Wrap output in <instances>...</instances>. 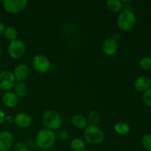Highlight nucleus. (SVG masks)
Wrapping results in <instances>:
<instances>
[{
	"mask_svg": "<svg viewBox=\"0 0 151 151\" xmlns=\"http://www.w3.org/2000/svg\"><path fill=\"white\" fill-rule=\"evenodd\" d=\"M87 151H96V150H87Z\"/></svg>",
	"mask_w": 151,
	"mask_h": 151,
	"instance_id": "32",
	"label": "nucleus"
},
{
	"mask_svg": "<svg viewBox=\"0 0 151 151\" xmlns=\"http://www.w3.org/2000/svg\"><path fill=\"white\" fill-rule=\"evenodd\" d=\"M14 137L8 131L0 132V151H8L13 146Z\"/></svg>",
	"mask_w": 151,
	"mask_h": 151,
	"instance_id": "9",
	"label": "nucleus"
},
{
	"mask_svg": "<svg viewBox=\"0 0 151 151\" xmlns=\"http://www.w3.org/2000/svg\"><path fill=\"white\" fill-rule=\"evenodd\" d=\"M58 136H59V137H60V138L63 139H65L67 137V133H66V131L63 130V131H59Z\"/></svg>",
	"mask_w": 151,
	"mask_h": 151,
	"instance_id": "27",
	"label": "nucleus"
},
{
	"mask_svg": "<svg viewBox=\"0 0 151 151\" xmlns=\"http://www.w3.org/2000/svg\"><path fill=\"white\" fill-rule=\"evenodd\" d=\"M114 131L118 134L120 135H125L128 134L130 131V126L125 122H116L114 126Z\"/></svg>",
	"mask_w": 151,
	"mask_h": 151,
	"instance_id": "18",
	"label": "nucleus"
},
{
	"mask_svg": "<svg viewBox=\"0 0 151 151\" xmlns=\"http://www.w3.org/2000/svg\"><path fill=\"white\" fill-rule=\"evenodd\" d=\"M113 38L115 40V41H119V40L121 38L120 33H118V32H116V33H114Z\"/></svg>",
	"mask_w": 151,
	"mask_h": 151,
	"instance_id": "30",
	"label": "nucleus"
},
{
	"mask_svg": "<svg viewBox=\"0 0 151 151\" xmlns=\"http://www.w3.org/2000/svg\"><path fill=\"white\" fill-rule=\"evenodd\" d=\"M13 151H29V148L25 143L19 142L16 145Z\"/></svg>",
	"mask_w": 151,
	"mask_h": 151,
	"instance_id": "25",
	"label": "nucleus"
},
{
	"mask_svg": "<svg viewBox=\"0 0 151 151\" xmlns=\"http://www.w3.org/2000/svg\"><path fill=\"white\" fill-rule=\"evenodd\" d=\"M18 101H19V97L13 91H6L3 94L2 103L7 108H13L16 106L17 105Z\"/></svg>",
	"mask_w": 151,
	"mask_h": 151,
	"instance_id": "14",
	"label": "nucleus"
},
{
	"mask_svg": "<svg viewBox=\"0 0 151 151\" xmlns=\"http://www.w3.org/2000/svg\"><path fill=\"white\" fill-rule=\"evenodd\" d=\"M5 114L3 112V111L1 109H0V124H1L2 122H4V119H5Z\"/></svg>",
	"mask_w": 151,
	"mask_h": 151,
	"instance_id": "28",
	"label": "nucleus"
},
{
	"mask_svg": "<svg viewBox=\"0 0 151 151\" xmlns=\"http://www.w3.org/2000/svg\"><path fill=\"white\" fill-rule=\"evenodd\" d=\"M27 0H5L3 2L4 8L7 13L16 14L23 11L27 7Z\"/></svg>",
	"mask_w": 151,
	"mask_h": 151,
	"instance_id": "6",
	"label": "nucleus"
},
{
	"mask_svg": "<svg viewBox=\"0 0 151 151\" xmlns=\"http://www.w3.org/2000/svg\"><path fill=\"white\" fill-rule=\"evenodd\" d=\"M140 66L144 70L151 69V58L149 56H145V57L142 58L140 60Z\"/></svg>",
	"mask_w": 151,
	"mask_h": 151,
	"instance_id": "22",
	"label": "nucleus"
},
{
	"mask_svg": "<svg viewBox=\"0 0 151 151\" xmlns=\"http://www.w3.org/2000/svg\"><path fill=\"white\" fill-rule=\"evenodd\" d=\"M32 66L37 72L44 73L50 69L51 66L48 58L44 55H36L32 58Z\"/></svg>",
	"mask_w": 151,
	"mask_h": 151,
	"instance_id": "8",
	"label": "nucleus"
},
{
	"mask_svg": "<svg viewBox=\"0 0 151 151\" xmlns=\"http://www.w3.org/2000/svg\"><path fill=\"white\" fill-rule=\"evenodd\" d=\"M100 116L97 111H91L88 114L87 121L91 125H97L100 122Z\"/></svg>",
	"mask_w": 151,
	"mask_h": 151,
	"instance_id": "20",
	"label": "nucleus"
},
{
	"mask_svg": "<svg viewBox=\"0 0 151 151\" xmlns=\"http://www.w3.org/2000/svg\"><path fill=\"white\" fill-rule=\"evenodd\" d=\"M142 143L147 150L151 151V134H147L143 137Z\"/></svg>",
	"mask_w": 151,
	"mask_h": 151,
	"instance_id": "23",
	"label": "nucleus"
},
{
	"mask_svg": "<svg viewBox=\"0 0 151 151\" xmlns=\"http://www.w3.org/2000/svg\"><path fill=\"white\" fill-rule=\"evenodd\" d=\"M137 22L135 13L128 9L122 10L117 19V25L122 31H128L132 29Z\"/></svg>",
	"mask_w": 151,
	"mask_h": 151,
	"instance_id": "3",
	"label": "nucleus"
},
{
	"mask_svg": "<svg viewBox=\"0 0 151 151\" xmlns=\"http://www.w3.org/2000/svg\"><path fill=\"white\" fill-rule=\"evenodd\" d=\"M150 58H151V50H150Z\"/></svg>",
	"mask_w": 151,
	"mask_h": 151,
	"instance_id": "33",
	"label": "nucleus"
},
{
	"mask_svg": "<svg viewBox=\"0 0 151 151\" xmlns=\"http://www.w3.org/2000/svg\"><path fill=\"white\" fill-rule=\"evenodd\" d=\"M42 122L47 129L57 130L61 126L62 118L58 111L55 110H47L42 116Z\"/></svg>",
	"mask_w": 151,
	"mask_h": 151,
	"instance_id": "4",
	"label": "nucleus"
},
{
	"mask_svg": "<svg viewBox=\"0 0 151 151\" xmlns=\"http://www.w3.org/2000/svg\"><path fill=\"white\" fill-rule=\"evenodd\" d=\"M6 122L7 124H12L13 122H14V117L13 116H10V115H8V116H5V119H4Z\"/></svg>",
	"mask_w": 151,
	"mask_h": 151,
	"instance_id": "26",
	"label": "nucleus"
},
{
	"mask_svg": "<svg viewBox=\"0 0 151 151\" xmlns=\"http://www.w3.org/2000/svg\"><path fill=\"white\" fill-rule=\"evenodd\" d=\"M70 147L72 151H85L86 143L82 139L75 138L71 142Z\"/></svg>",
	"mask_w": 151,
	"mask_h": 151,
	"instance_id": "17",
	"label": "nucleus"
},
{
	"mask_svg": "<svg viewBox=\"0 0 151 151\" xmlns=\"http://www.w3.org/2000/svg\"><path fill=\"white\" fill-rule=\"evenodd\" d=\"M106 7L112 13H119L122 10L123 4L119 0H109L106 2Z\"/></svg>",
	"mask_w": 151,
	"mask_h": 151,
	"instance_id": "16",
	"label": "nucleus"
},
{
	"mask_svg": "<svg viewBox=\"0 0 151 151\" xmlns=\"http://www.w3.org/2000/svg\"><path fill=\"white\" fill-rule=\"evenodd\" d=\"M1 49L0 47V57H1Z\"/></svg>",
	"mask_w": 151,
	"mask_h": 151,
	"instance_id": "31",
	"label": "nucleus"
},
{
	"mask_svg": "<svg viewBox=\"0 0 151 151\" xmlns=\"http://www.w3.org/2000/svg\"><path fill=\"white\" fill-rule=\"evenodd\" d=\"M26 50V47L23 41L16 39L10 41L8 46V54L12 58L18 59L24 55Z\"/></svg>",
	"mask_w": 151,
	"mask_h": 151,
	"instance_id": "5",
	"label": "nucleus"
},
{
	"mask_svg": "<svg viewBox=\"0 0 151 151\" xmlns=\"http://www.w3.org/2000/svg\"><path fill=\"white\" fill-rule=\"evenodd\" d=\"M102 49L105 54L112 55L116 52L118 50V43L113 38H108L103 41Z\"/></svg>",
	"mask_w": 151,
	"mask_h": 151,
	"instance_id": "12",
	"label": "nucleus"
},
{
	"mask_svg": "<svg viewBox=\"0 0 151 151\" xmlns=\"http://www.w3.org/2000/svg\"><path fill=\"white\" fill-rule=\"evenodd\" d=\"M40 151H47V150H40Z\"/></svg>",
	"mask_w": 151,
	"mask_h": 151,
	"instance_id": "34",
	"label": "nucleus"
},
{
	"mask_svg": "<svg viewBox=\"0 0 151 151\" xmlns=\"http://www.w3.org/2000/svg\"><path fill=\"white\" fill-rule=\"evenodd\" d=\"M4 29H5V27H4V24L2 23V22H0V35L2 33H4Z\"/></svg>",
	"mask_w": 151,
	"mask_h": 151,
	"instance_id": "29",
	"label": "nucleus"
},
{
	"mask_svg": "<svg viewBox=\"0 0 151 151\" xmlns=\"http://www.w3.org/2000/svg\"><path fill=\"white\" fill-rule=\"evenodd\" d=\"M15 77L13 72L10 71H4L0 73V89L9 91L15 86Z\"/></svg>",
	"mask_w": 151,
	"mask_h": 151,
	"instance_id": "7",
	"label": "nucleus"
},
{
	"mask_svg": "<svg viewBox=\"0 0 151 151\" xmlns=\"http://www.w3.org/2000/svg\"><path fill=\"white\" fill-rule=\"evenodd\" d=\"M27 92V88L26 85L22 82H19L15 86V94L18 96V97H24Z\"/></svg>",
	"mask_w": 151,
	"mask_h": 151,
	"instance_id": "21",
	"label": "nucleus"
},
{
	"mask_svg": "<svg viewBox=\"0 0 151 151\" xmlns=\"http://www.w3.org/2000/svg\"><path fill=\"white\" fill-rule=\"evenodd\" d=\"M32 119L31 117L24 112H19L14 116V122L21 128H26L30 125Z\"/></svg>",
	"mask_w": 151,
	"mask_h": 151,
	"instance_id": "13",
	"label": "nucleus"
},
{
	"mask_svg": "<svg viewBox=\"0 0 151 151\" xmlns=\"http://www.w3.org/2000/svg\"><path fill=\"white\" fill-rule=\"evenodd\" d=\"M142 100L145 104L147 105L149 107H151V88L144 92Z\"/></svg>",
	"mask_w": 151,
	"mask_h": 151,
	"instance_id": "24",
	"label": "nucleus"
},
{
	"mask_svg": "<svg viewBox=\"0 0 151 151\" xmlns=\"http://www.w3.org/2000/svg\"><path fill=\"white\" fill-rule=\"evenodd\" d=\"M13 74L15 77V79L19 81V82L24 81L27 78L29 74V66L26 63H19L15 67Z\"/></svg>",
	"mask_w": 151,
	"mask_h": 151,
	"instance_id": "10",
	"label": "nucleus"
},
{
	"mask_svg": "<svg viewBox=\"0 0 151 151\" xmlns=\"http://www.w3.org/2000/svg\"><path fill=\"white\" fill-rule=\"evenodd\" d=\"M55 141L56 136L55 133L47 128L40 130L35 138L37 146L41 149V150H47L52 147Z\"/></svg>",
	"mask_w": 151,
	"mask_h": 151,
	"instance_id": "1",
	"label": "nucleus"
},
{
	"mask_svg": "<svg viewBox=\"0 0 151 151\" xmlns=\"http://www.w3.org/2000/svg\"><path fill=\"white\" fill-rule=\"evenodd\" d=\"M72 122L74 126L79 129H84L86 128L88 124L87 118L82 114L74 115L72 119Z\"/></svg>",
	"mask_w": 151,
	"mask_h": 151,
	"instance_id": "15",
	"label": "nucleus"
},
{
	"mask_svg": "<svg viewBox=\"0 0 151 151\" xmlns=\"http://www.w3.org/2000/svg\"><path fill=\"white\" fill-rule=\"evenodd\" d=\"M134 88L139 92H145L146 91L150 88L151 81L147 76H139L134 81Z\"/></svg>",
	"mask_w": 151,
	"mask_h": 151,
	"instance_id": "11",
	"label": "nucleus"
},
{
	"mask_svg": "<svg viewBox=\"0 0 151 151\" xmlns=\"http://www.w3.org/2000/svg\"><path fill=\"white\" fill-rule=\"evenodd\" d=\"M84 138L87 143L96 145L103 142L105 139V134L97 125H89L85 128Z\"/></svg>",
	"mask_w": 151,
	"mask_h": 151,
	"instance_id": "2",
	"label": "nucleus"
},
{
	"mask_svg": "<svg viewBox=\"0 0 151 151\" xmlns=\"http://www.w3.org/2000/svg\"><path fill=\"white\" fill-rule=\"evenodd\" d=\"M18 32L17 30L13 27H7L5 28L4 32V35L7 40L10 41H13L14 40L17 39Z\"/></svg>",
	"mask_w": 151,
	"mask_h": 151,
	"instance_id": "19",
	"label": "nucleus"
},
{
	"mask_svg": "<svg viewBox=\"0 0 151 151\" xmlns=\"http://www.w3.org/2000/svg\"><path fill=\"white\" fill-rule=\"evenodd\" d=\"M150 81H151V79H150Z\"/></svg>",
	"mask_w": 151,
	"mask_h": 151,
	"instance_id": "35",
	"label": "nucleus"
}]
</instances>
